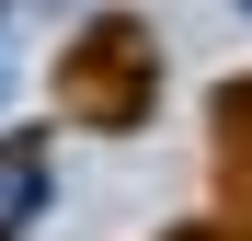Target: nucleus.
<instances>
[{
    "instance_id": "1",
    "label": "nucleus",
    "mask_w": 252,
    "mask_h": 241,
    "mask_svg": "<svg viewBox=\"0 0 252 241\" xmlns=\"http://www.w3.org/2000/svg\"><path fill=\"white\" fill-rule=\"evenodd\" d=\"M34 195H46V138H0V230H23Z\"/></svg>"
},
{
    "instance_id": "2",
    "label": "nucleus",
    "mask_w": 252,
    "mask_h": 241,
    "mask_svg": "<svg viewBox=\"0 0 252 241\" xmlns=\"http://www.w3.org/2000/svg\"><path fill=\"white\" fill-rule=\"evenodd\" d=\"M241 12H252V0H241Z\"/></svg>"
}]
</instances>
